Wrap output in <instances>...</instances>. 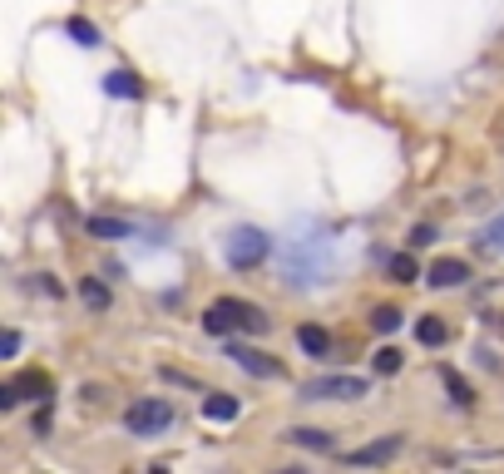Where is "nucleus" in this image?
Masks as SVG:
<instances>
[{"label": "nucleus", "mask_w": 504, "mask_h": 474, "mask_svg": "<svg viewBox=\"0 0 504 474\" xmlns=\"http://www.w3.org/2000/svg\"><path fill=\"white\" fill-rule=\"evenodd\" d=\"M391 282H401V287H406V282H420V267H415L411 252H396V257H391Z\"/></svg>", "instance_id": "14"}, {"label": "nucleus", "mask_w": 504, "mask_h": 474, "mask_svg": "<svg viewBox=\"0 0 504 474\" xmlns=\"http://www.w3.org/2000/svg\"><path fill=\"white\" fill-rule=\"evenodd\" d=\"M104 89H109V94H114V99H139V94H144V84H139V79H134V75H129V70H114V75H109V79H104Z\"/></svg>", "instance_id": "12"}, {"label": "nucleus", "mask_w": 504, "mask_h": 474, "mask_svg": "<svg viewBox=\"0 0 504 474\" xmlns=\"http://www.w3.org/2000/svg\"><path fill=\"white\" fill-rule=\"evenodd\" d=\"M415 336H420V346H440V341H445V321H435V316H425V321L415 326Z\"/></svg>", "instance_id": "20"}, {"label": "nucleus", "mask_w": 504, "mask_h": 474, "mask_svg": "<svg viewBox=\"0 0 504 474\" xmlns=\"http://www.w3.org/2000/svg\"><path fill=\"white\" fill-rule=\"evenodd\" d=\"M401 321H406V311H396V307H376V311H371V326H376L381 336L401 331Z\"/></svg>", "instance_id": "17"}, {"label": "nucleus", "mask_w": 504, "mask_h": 474, "mask_svg": "<svg viewBox=\"0 0 504 474\" xmlns=\"http://www.w3.org/2000/svg\"><path fill=\"white\" fill-rule=\"evenodd\" d=\"M267 252H272V237L262 233V228H238V233L228 237V267L252 272L267 262Z\"/></svg>", "instance_id": "1"}, {"label": "nucleus", "mask_w": 504, "mask_h": 474, "mask_svg": "<svg viewBox=\"0 0 504 474\" xmlns=\"http://www.w3.org/2000/svg\"><path fill=\"white\" fill-rule=\"evenodd\" d=\"M228 356H233L238 366H243L247 376H257V381H272V376H282V366H277V356H267V351H257V346H228Z\"/></svg>", "instance_id": "5"}, {"label": "nucleus", "mask_w": 504, "mask_h": 474, "mask_svg": "<svg viewBox=\"0 0 504 474\" xmlns=\"http://www.w3.org/2000/svg\"><path fill=\"white\" fill-rule=\"evenodd\" d=\"M238 316H243V331L247 336H262V331H267V311L252 307V302H238Z\"/></svg>", "instance_id": "16"}, {"label": "nucleus", "mask_w": 504, "mask_h": 474, "mask_svg": "<svg viewBox=\"0 0 504 474\" xmlns=\"http://www.w3.org/2000/svg\"><path fill=\"white\" fill-rule=\"evenodd\" d=\"M15 386V395H45L50 391V376H40V371H25L20 381H10Z\"/></svg>", "instance_id": "18"}, {"label": "nucleus", "mask_w": 504, "mask_h": 474, "mask_svg": "<svg viewBox=\"0 0 504 474\" xmlns=\"http://www.w3.org/2000/svg\"><path fill=\"white\" fill-rule=\"evenodd\" d=\"M70 35H75V40H79V45H84V50H94V45H99V30H94V25H89V20H79V15H75V20H70Z\"/></svg>", "instance_id": "21"}, {"label": "nucleus", "mask_w": 504, "mask_h": 474, "mask_svg": "<svg viewBox=\"0 0 504 474\" xmlns=\"http://www.w3.org/2000/svg\"><path fill=\"white\" fill-rule=\"evenodd\" d=\"M292 445H297V450H317V455H331V435H327V430H312V425H302V430H292Z\"/></svg>", "instance_id": "8"}, {"label": "nucleus", "mask_w": 504, "mask_h": 474, "mask_svg": "<svg viewBox=\"0 0 504 474\" xmlns=\"http://www.w3.org/2000/svg\"><path fill=\"white\" fill-rule=\"evenodd\" d=\"M238 410H243V405H238V395H208V400H203V415L213 420V425H228V420H238Z\"/></svg>", "instance_id": "9"}, {"label": "nucleus", "mask_w": 504, "mask_h": 474, "mask_svg": "<svg viewBox=\"0 0 504 474\" xmlns=\"http://www.w3.org/2000/svg\"><path fill=\"white\" fill-rule=\"evenodd\" d=\"M480 247H485V252H495V247H504V218H499V223H490V228H485V233H480Z\"/></svg>", "instance_id": "22"}, {"label": "nucleus", "mask_w": 504, "mask_h": 474, "mask_svg": "<svg viewBox=\"0 0 504 474\" xmlns=\"http://www.w3.org/2000/svg\"><path fill=\"white\" fill-rule=\"evenodd\" d=\"M297 346H302V351H307V356H327L331 351V336L327 331H322V326H297Z\"/></svg>", "instance_id": "11"}, {"label": "nucleus", "mask_w": 504, "mask_h": 474, "mask_svg": "<svg viewBox=\"0 0 504 474\" xmlns=\"http://www.w3.org/2000/svg\"><path fill=\"white\" fill-rule=\"evenodd\" d=\"M440 381H445V391H450V400H455V405H475V391H470L465 376H455V371L445 366V371H440Z\"/></svg>", "instance_id": "13"}, {"label": "nucleus", "mask_w": 504, "mask_h": 474, "mask_svg": "<svg viewBox=\"0 0 504 474\" xmlns=\"http://www.w3.org/2000/svg\"><path fill=\"white\" fill-rule=\"evenodd\" d=\"M0 346H5V356H15L20 351V331H5V341H0Z\"/></svg>", "instance_id": "24"}, {"label": "nucleus", "mask_w": 504, "mask_h": 474, "mask_svg": "<svg viewBox=\"0 0 504 474\" xmlns=\"http://www.w3.org/2000/svg\"><path fill=\"white\" fill-rule=\"evenodd\" d=\"M79 297L89 302L94 311H104V307H109V292H104V287H99V282H94V277H84V282H79Z\"/></svg>", "instance_id": "19"}, {"label": "nucleus", "mask_w": 504, "mask_h": 474, "mask_svg": "<svg viewBox=\"0 0 504 474\" xmlns=\"http://www.w3.org/2000/svg\"><path fill=\"white\" fill-rule=\"evenodd\" d=\"M84 233L99 237V242H119V237H129V223H119V218H89Z\"/></svg>", "instance_id": "10"}, {"label": "nucleus", "mask_w": 504, "mask_h": 474, "mask_svg": "<svg viewBox=\"0 0 504 474\" xmlns=\"http://www.w3.org/2000/svg\"><path fill=\"white\" fill-rule=\"evenodd\" d=\"M203 326L213 336H228V331H243V316H238V302L233 297H223V302H213V307L203 311Z\"/></svg>", "instance_id": "6"}, {"label": "nucleus", "mask_w": 504, "mask_h": 474, "mask_svg": "<svg viewBox=\"0 0 504 474\" xmlns=\"http://www.w3.org/2000/svg\"><path fill=\"white\" fill-rule=\"evenodd\" d=\"M168 420H173V405L168 400H134L129 410H124V425H129V435H159L168 430Z\"/></svg>", "instance_id": "2"}, {"label": "nucleus", "mask_w": 504, "mask_h": 474, "mask_svg": "<svg viewBox=\"0 0 504 474\" xmlns=\"http://www.w3.org/2000/svg\"><path fill=\"white\" fill-rule=\"evenodd\" d=\"M465 277H470V267L460 257H435V262H430V272H425L430 287H460Z\"/></svg>", "instance_id": "7"}, {"label": "nucleus", "mask_w": 504, "mask_h": 474, "mask_svg": "<svg viewBox=\"0 0 504 474\" xmlns=\"http://www.w3.org/2000/svg\"><path fill=\"white\" fill-rule=\"evenodd\" d=\"M401 361H406V356L396 351V346H381V351L371 356V371L376 376H396V371H401Z\"/></svg>", "instance_id": "15"}, {"label": "nucleus", "mask_w": 504, "mask_h": 474, "mask_svg": "<svg viewBox=\"0 0 504 474\" xmlns=\"http://www.w3.org/2000/svg\"><path fill=\"white\" fill-rule=\"evenodd\" d=\"M430 242H435V228H430V223H420L415 233H411V247H430Z\"/></svg>", "instance_id": "23"}, {"label": "nucleus", "mask_w": 504, "mask_h": 474, "mask_svg": "<svg viewBox=\"0 0 504 474\" xmlns=\"http://www.w3.org/2000/svg\"><path fill=\"white\" fill-rule=\"evenodd\" d=\"M406 450V440L401 435H381V440H371V445H361V450H346V465H356V469H371V465H386V460H396Z\"/></svg>", "instance_id": "4"}, {"label": "nucleus", "mask_w": 504, "mask_h": 474, "mask_svg": "<svg viewBox=\"0 0 504 474\" xmlns=\"http://www.w3.org/2000/svg\"><path fill=\"white\" fill-rule=\"evenodd\" d=\"M371 386L361 381V376H317V381H307V400H361Z\"/></svg>", "instance_id": "3"}]
</instances>
